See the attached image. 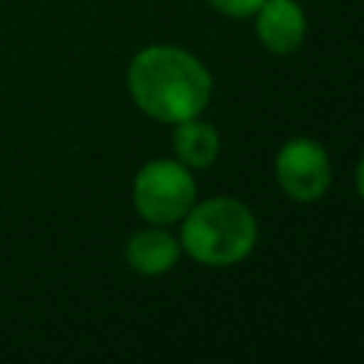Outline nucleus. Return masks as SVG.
<instances>
[{"mask_svg":"<svg viewBox=\"0 0 364 364\" xmlns=\"http://www.w3.org/2000/svg\"><path fill=\"white\" fill-rule=\"evenodd\" d=\"M128 94L145 117L176 125L208 108L213 77L196 54L159 43L134 54L128 65Z\"/></svg>","mask_w":364,"mask_h":364,"instance_id":"obj_1","label":"nucleus"},{"mask_svg":"<svg viewBox=\"0 0 364 364\" xmlns=\"http://www.w3.org/2000/svg\"><path fill=\"white\" fill-rule=\"evenodd\" d=\"M256 239L259 228L253 210L233 196H210L193 202L182 216V253L208 267L239 264L253 253Z\"/></svg>","mask_w":364,"mask_h":364,"instance_id":"obj_2","label":"nucleus"},{"mask_svg":"<svg viewBox=\"0 0 364 364\" xmlns=\"http://www.w3.org/2000/svg\"><path fill=\"white\" fill-rule=\"evenodd\" d=\"M134 210L148 225H176L196 202V182L179 159H151L134 176Z\"/></svg>","mask_w":364,"mask_h":364,"instance_id":"obj_3","label":"nucleus"},{"mask_svg":"<svg viewBox=\"0 0 364 364\" xmlns=\"http://www.w3.org/2000/svg\"><path fill=\"white\" fill-rule=\"evenodd\" d=\"M273 173L284 196L301 205L318 202L333 182L330 156L310 136H290L273 159Z\"/></svg>","mask_w":364,"mask_h":364,"instance_id":"obj_4","label":"nucleus"},{"mask_svg":"<svg viewBox=\"0 0 364 364\" xmlns=\"http://www.w3.org/2000/svg\"><path fill=\"white\" fill-rule=\"evenodd\" d=\"M256 37L270 54H293L307 37V17L296 0H264L256 9Z\"/></svg>","mask_w":364,"mask_h":364,"instance_id":"obj_5","label":"nucleus"},{"mask_svg":"<svg viewBox=\"0 0 364 364\" xmlns=\"http://www.w3.org/2000/svg\"><path fill=\"white\" fill-rule=\"evenodd\" d=\"M179 256H182V245L165 225H151V228L134 230L125 242L128 267L148 279L165 276L168 270H173Z\"/></svg>","mask_w":364,"mask_h":364,"instance_id":"obj_6","label":"nucleus"},{"mask_svg":"<svg viewBox=\"0 0 364 364\" xmlns=\"http://www.w3.org/2000/svg\"><path fill=\"white\" fill-rule=\"evenodd\" d=\"M219 148H222V139H219V131L210 122H205L199 117L176 122V128H173V159H179L182 165L210 168L219 156Z\"/></svg>","mask_w":364,"mask_h":364,"instance_id":"obj_7","label":"nucleus"},{"mask_svg":"<svg viewBox=\"0 0 364 364\" xmlns=\"http://www.w3.org/2000/svg\"><path fill=\"white\" fill-rule=\"evenodd\" d=\"M219 14L225 17H236V20H245V17H253L256 9L264 3V0H208Z\"/></svg>","mask_w":364,"mask_h":364,"instance_id":"obj_8","label":"nucleus"},{"mask_svg":"<svg viewBox=\"0 0 364 364\" xmlns=\"http://www.w3.org/2000/svg\"><path fill=\"white\" fill-rule=\"evenodd\" d=\"M355 193L364 199V154H361V159L355 165Z\"/></svg>","mask_w":364,"mask_h":364,"instance_id":"obj_9","label":"nucleus"}]
</instances>
